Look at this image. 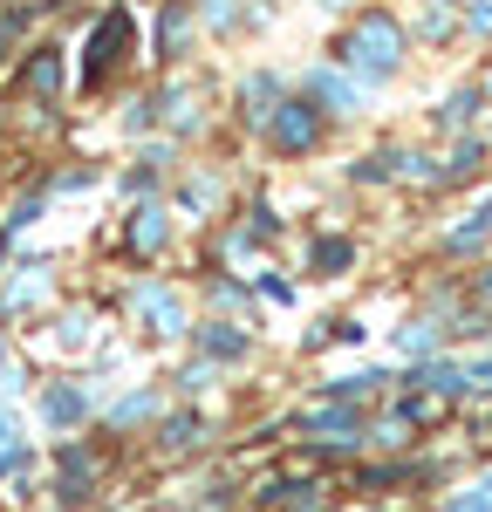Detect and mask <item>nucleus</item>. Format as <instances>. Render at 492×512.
Here are the masks:
<instances>
[{
    "label": "nucleus",
    "instance_id": "aec40b11",
    "mask_svg": "<svg viewBox=\"0 0 492 512\" xmlns=\"http://www.w3.org/2000/svg\"><path fill=\"white\" fill-rule=\"evenodd\" d=\"M465 28L492 41V0H465Z\"/></svg>",
    "mask_w": 492,
    "mask_h": 512
},
{
    "label": "nucleus",
    "instance_id": "b1692460",
    "mask_svg": "<svg viewBox=\"0 0 492 512\" xmlns=\"http://www.w3.org/2000/svg\"><path fill=\"white\" fill-rule=\"evenodd\" d=\"M199 512H205V506H199Z\"/></svg>",
    "mask_w": 492,
    "mask_h": 512
},
{
    "label": "nucleus",
    "instance_id": "412c9836",
    "mask_svg": "<svg viewBox=\"0 0 492 512\" xmlns=\"http://www.w3.org/2000/svg\"><path fill=\"white\" fill-rule=\"evenodd\" d=\"M253 287H260V294H267V301H281V308H294V287H287V280L260 274V280H253Z\"/></svg>",
    "mask_w": 492,
    "mask_h": 512
},
{
    "label": "nucleus",
    "instance_id": "20e7f679",
    "mask_svg": "<svg viewBox=\"0 0 492 512\" xmlns=\"http://www.w3.org/2000/svg\"><path fill=\"white\" fill-rule=\"evenodd\" d=\"M308 103H315L322 117H356V110H363V82L349 76V69H342V76H335V69H315V76H308Z\"/></svg>",
    "mask_w": 492,
    "mask_h": 512
},
{
    "label": "nucleus",
    "instance_id": "423d86ee",
    "mask_svg": "<svg viewBox=\"0 0 492 512\" xmlns=\"http://www.w3.org/2000/svg\"><path fill=\"white\" fill-rule=\"evenodd\" d=\"M192 342H199V355L205 362H246V328H233V321H199L192 328Z\"/></svg>",
    "mask_w": 492,
    "mask_h": 512
},
{
    "label": "nucleus",
    "instance_id": "4be33fe9",
    "mask_svg": "<svg viewBox=\"0 0 492 512\" xmlns=\"http://www.w3.org/2000/svg\"><path fill=\"white\" fill-rule=\"evenodd\" d=\"M472 294H479V301L492 308V267H479V280H472Z\"/></svg>",
    "mask_w": 492,
    "mask_h": 512
},
{
    "label": "nucleus",
    "instance_id": "5701e85b",
    "mask_svg": "<svg viewBox=\"0 0 492 512\" xmlns=\"http://www.w3.org/2000/svg\"><path fill=\"white\" fill-rule=\"evenodd\" d=\"M472 219H479V226H486V233H492V192L479 198V212H472Z\"/></svg>",
    "mask_w": 492,
    "mask_h": 512
},
{
    "label": "nucleus",
    "instance_id": "6ab92c4d",
    "mask_svg": "<svg viewBox=\"0 0 492 512\" xmlns=\"http://www.w3.org/2000/svg\"><path fill=\"white\" fill-rule=\"evenodd\" d=\"M164 62H171V55H178V48H185V28H192V14H185V0H171V7H164Z\"/></svg>",
    "mask_w": 492,
    "mask_h": 512
},
{
    "label": "nucleus",
    "instance_id": "2eb2a0df",
    "mask_svg": "<svg viewBox=\"0 0 492 512\" xmlns=\"http://www.w3.org/2000/svg\"><path fill=\"white\" fill-rule=\"evenodd\" d=\"M397 349H404L410 362H424V355H438V349H445V328H438V321H410L404 335H397Z\"/></svg>",
    "mask_w": 492,
    "mask_h": 512
},
{
    "label": "nucleus",
    "instance_id": "f03ea898",
    "mask_svg": "<svg viewBox=\"0 0 492 512\" xmlns=\"http://www.w3.org/2000/svg\"><path fill=\"white\" fill-rule=\"evenodd\" d=\"M322 130H328V117L308 96H281V110L267 117V144H274L281 158H308V151L322 144Z\"/></svg>",
    "mask_w": 492,
    "mask_h": 512
},
{
    "label": "nucleus",
    "instance_id": "4468645a",
    "mask_svg": "<svg viewBox=\"0 0 492 512\" xmlns=\"http://www.w3.org/2000/svg\"><path fill=\"white\" fill-rule=\"evenodd\" d=\"M158 403H164V396L151 390V383H144V390H130V396L117 403V410H110V431H130V424H144V417H158Z\"/></svg>",
    "mask_w": 492,
    "mask_h": 512
},
{
    "label": "nucleus",
    "instance_id": "9b49d317",
    "mask_svg": "<svg viewBox=\"0 0 492 512\" xmlns=\"http://www.w3.org/2000/svg\"><path fill=\"white\" fill-rule=\"evenodd\" d=\"M486 171V137H458L445 151V185H472Z\"/></svg>",
    "mask_w": 492,
    "mask_h": 512
},
{
    "label": "nucleus",
    "instance_id": "f8f14e48",
    "mask_svg": "<svg viewBox=\"0 0 492 512\" xmlns=\"http://www.w3.org/2000/svg\"><path fill=\"white\" fill-rule=\"evenodd\" d=\"M479 103H486V89H458V96H445V103H438V110H431V123H438V130H451V137H458V130H465V123L479 117Z\"/></svg>",
    "mask_w": 492,
    "mask_h": 512
},
{
    "label": "nucleus",
    "instance_id": "a211bd4d",
    "mask_svg": "<svg viewBox=\"0 0 492 512\" xmlns=\"http://www.w3.org/2000/svg\"><path fill=\"white\" fill-rule=\"evenodd\" d=\"M199 431H205V417L199 410H178V417H171V424H164V451H192V444H199Z\"/></svg>",
    "mask_w": 492,
    "mask_h": 512
},
{
    "label": "nucleus",
    "instance_id": "39448f33",
    "mask_svg": "<svg viewBox=\"0 0 492 512\" xmlns=\"http://www.w3.org/2000/svg\"><path fill=\"white\" fill-rule=\"evenodd\" d=\"M301 431L322 437V444H349V437L363 431V410H356V403H322V410L301 417Z\"/></svg>",
    "mask_w": 492,
    "mask_h": 512
},
{
    "label": "nucleus",
    "instance_id": "0eeeda50",
    "mask_svg": "<svg viewBox=\"0 0 492 512\" xmlns=\"http://www.w3.org/2000/svg\"><path fill=\"white\" fill-rule=\"evenodd\" d=\"M41 417H48L55 431H76L82 417H89V396H82L76 383H48V390H41Z\"/></svg>",
    "mask_w": 492,
    "mask_h": 512
},
{
    "label": "nucleus",
    "instance_id": "7ed1b4c3",
    "mask_svg": "<svg viewBox=\"0 0 492 512\" xmlns=\"http://www.w3.org/2000/svg\"><path fill=\"white\" fill-rule=\"evenodd\" d=\"M123 48H130V14L110 7V14L89 28V41H82V82H89V89H96V82H110V69L123 62Z\"/></svg>",
    "mask_w": 492,
    "mask_h": 512
},
{
    "label": "nucleus",
    "instance_id": "f257e3e1",
    "mask_svg": "<svg viewBox=\"0 0 492 512\" xmlns=\"http://www.w3.org/2000/svg\"><path fill=\"white\" fill-rule=\"evenodd\" d=\"M404 48H410L404 21H397L390 7H363V14L349 21V35L335 41V62L363 82V89H383V82L404 69Z\"/></svg>",
    "mask_w": 492,
    "mask_h": 512
},
{
    "label": "nucleus",
    "instance_id": "dca6fc26",
    "mask_svg": "<svg viewBox=\"0 0 492 512\" xmlns=\"http://www.w3.org/2000/svg\"><path fill=\"white\" fill-rule=\"evenodd\" d=\"M130 239H137V253H158L164 239H171V226H164V205H137V226H130Z\"/></svg>",
    "mask_w": 492,
    "mask_h": 512
},
{
    "label": "nucleus",
    "instance_id": "f3484780",
    "mask_svg": "<svg viewBox=\"0 0 492 512\" xmlns=\"http://www.w3.org/2000/svg\"><path fill=\"white\" fill-rule=\"evenodd\" d=\"M28 89L35 96H55L62 89V48H41L35 62H28Z\"/></svg>",
    "mask_w": 492,
    "mask_h": 512
},
{
    "label": "nucleus",
    "instance_id": "ddd939ff",
    "mask_svg": "<svg viewBox=\"0 0 492 512\" xmlns=\"http://www.w3.org/2000/svg\"><path fill=\"white\" fill-rule=\"evenodd\" d=\"M417 35L424 41H451L458 35V0H424V7H417Z\"/></svg>",
    "mask_w": 492,
    "mask_h": 512
},
{
    "label": "nucleus",
    "instance_id": "9d476101",
    "mask_svg": "<svg viewBox=\"0 0 492 512\" xmlns=\"http://www.w3.org/2000/svg\"><path fill=\"white\" fill-rule=\"evenodd\" d=\"M89 472H96V465H89V451H82V444H62V478H55V499H62V506H82V499H89Z\"/></svg>",
    "mask_w": 492,
    "mask_h": 512
},
{
    "label": "nucleus",
    "instance_id": "6e6552de",
    "mask_svg": "<svg viewBox=\"0 0 492 512\" xmlns=\"http://www.w3.org/2000/svg\"><path fill=\"white\" fill-rule=\"evenodd\" d=\"M308 267H315V280H335V274H349V267H356V239H342V233H322L315 246H308Z\"/></svg>",
    "mask_w": 492,
    "mask_h": 512
},
{
    "label": "nucleus",
    "instance_id": "1a4fd4ad",
    "mask_svg": "<svg viewBox=\"0 0 492 512\" xmlns=\"http://www.w3.org/2000/svg\"><path fill=\"white\" fill-rule=\"evenodd\" d=\"M137 315L158 321L151 335H185V308H178V294H171V287H144V294H137Z\"/></svg>",
    "mask_w": 492,
    "mask_h": 512
}]
</instances>
